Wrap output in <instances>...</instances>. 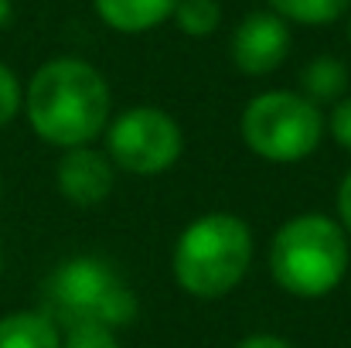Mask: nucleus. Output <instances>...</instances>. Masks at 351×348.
<instances>
[{"label":"nucleus","mask_w":351,"mask_h":348,"mask_svg":"<svg viewBox=\"0 0 351 348\" xmlns=\"http://www.w3.org/2000/svg\"><path fill=\"white\" fill-rule=\"evenodd\" d=\"M21 110V86L7 65H0V126L10 123Z\"/></svg>","instance_id":"2eb2a0df"},{"label":"nucleus","mask_w":351,"mask_h":348,"mask_svg":"<svg viewBox=\"0 0 351 348\" xmlns=\"http://www.w3.org/2000/svg\"><path fill=\"white\" fill-rule=\"evenodd\" d=\"M331 133H335V140L341 147L351 150V100H341L335 106V113H331Z\"/></svg>","instance_id":"dca6fc26"},{"label":"nucleus","mask_w":351,"mask_h":348,"mask_svg":"<svg viewBox=\"0 0 351 348\" xmlns=\"http://www.w3.org/2000/svg\"><path fill=\"white\" fill-rule=\"evenodd\" d=\"M24 110L41 140L89 147L110 123V86L82 58H51L31 76Z\"/></svg>","instance_id":"f257e3e1"},{"label":"nucleus","mask_w":351,"mask_h":348,"mask_svg":"<svg viewBox=\"0 0 351 348\" xmlns=\"http://www.w3.org/2000/svg\"><path fill=\"white\" fill-rule=\"evenodd\" d=\"M0 348H62V335L45 311H17L0 318Z\"/></svg>","instance_id":"9d476101"},{"label":"nucleus","mask_w":351,"mask_h":348,"mask_svg":"<svg viewBox=\"0 0 351 348\" xmlns=\"http://www.w3.org/2000/svg\"><path fill=\"white\" fill-rule=\"evenodd\" d=\"M324 133V116L307 96L273 89L259 93L242 113V140L252 154L273 164H297L314 154Z\"/></svg>","instance_id":"39448f33"},{"label":"nucleus","mask_w":351,"mask_h":348,"mask_svg":"<svg viewBox=\"0 0 351 348\" xmlns=\"http://www.w3.org/2000/svg\"><path fill=\"white\" fill-rule=\"evenodd\" d=\"M58 192L72 202V205H99L103 198H110L113 192V161L110 154H99L93 147H72L65 150V157L58 161Z\"/></svg>","instance_id":"6e6552de"},{"label":"nucleus","mask_w":351,"mask_h":348,"mask_svg":"<svg viewBox=\"0 0 351 348\" xmlns=\"http://www.w3.org/2000/svg\"><path fill=\"white\" fill-rule=\"evenodd\" d=\"M269 7L283 21L314 27V24H335L351 7V0H269Z\"/></svg>","instance_id":"9b49d317"},{"label":"nucleus","mask_w":351,"mask_h":348,"mask_svg":"<svg viewBox=\"0 0 351 348\" xmlns=\"http://www.w3.org/2000/svg\"><path fill=\"white\" fill-rule=\"evenodd\" d=\"M273 280L293 297H324L348 273V235L328 216H297L283 222L269 246Z\"/></svg>","instance_id":"7ed1b4c3"},{"label":"nucleus","mask_w":351,"mask_h":348,"mask_svg":"<svg viewBox=\"0 0 351 348\" xmlns=\"http://www.w3.org/2000/svg\"><path fill=\"white\" fill-rule=\"evenodd\" d=\"M174 21H178V27H181L184 34L205 38V34H212V31L219 27L222 7H219V0H178Z\"/></svg>","instance_id":"ddd939ff"},{"label":"nucleus","mask_w":351,"mask_h":348,"mask_svg":"<svg viewBox=\"0 0 351 348\" xmlns=\"http://www.w3.org/2000/svg\"><path fill=\"white\" fill-rule=\"evenodd\" d=\"M62 348H119L117 332L113 328H103V325H79V328H69Z\"/></svg>","instance_id":"4468645a"},{"label":"nucleus","mask_w":351,"mask_h":348,"mask_svg":"<svg viewBox=\"0 0 351 348\" xmlns=\"http://www.w3.org/2000/svg\"><path fill=\"white\" fill-rule=\"evenodd\" d=\"M249 263H252V232L239 216L229 212H212L195 219L181 232L171 259L178 287L202 301L226 297L245 277Z\"/></svg>","instance_id":"f03ea898"},{"label":"nucleus","mask_w":351,"mask_h":348,"mask_svg":"<svg viewBox=\"0 0 351 348\" xmlns=\"http://www.w3.org/2000/svg\"><path fill=\"white\" fill-rule=\"evenodd\" d=\"M178 119L157 106H133L106 130L110 161L130 174H160L181 157Z\"/></svg>","instance_id":"423d86ee"},{"label":"nucleus","mask_w":351,"mask_h":348,"mask_svg":"<svg viewBox=\"0 0 351 348\" xmlns=\"http://www.w3.org/2000/svg\"><path fill=\"white\" fill-rule=\"evenodd\" d=\"M345 82H348V72L338 58H314L307 69H304V89H307V100L311 103H324V100H338L345 93Z\"/></svg>","instance_id":"f8f14e48"},{"label":"nucleus","mask_w":351,"mask_h":348,"mask_svg":"<svg viewBox=\"0 0 351 348\" xmlns=\"http://www.w3.org/2000/svg\"><path fill=\"white\" fill-rule=\"evenodd\" d=\"M96 14L123 34H140L174 17L178 0H93Z\"/></svg>","instance_id":"1a4fd4ad"},{"label":"nucleus","mask_w":351,"mask_h":348,"mask_svg":"<svg viewBox=\"0 0 351 348\" xmlns=\"http://www.w3.org/2000/svg\"><path fill=\"white\" fill-rule=\"evenodd\" d=\"M338 216H341V229L351 235V171L345 174L341 188H338Z\"/></svg>","instance_id":"f3484780"},{"label":"nucleus","mask_w":351,"mask_h":348,"mask_svg":"<svg viewBox=\"0 0 351 348\" xmlns=\"http://www.w3.org/2000/svg\"><path fill=\"white\" fill-rule=\"evenodd\" d=\"M45 314L69 328L79 325H103V328H126L136 318V294L117 270L96 256H75L58 263L45 287Z\"/></svg>","instance_id":"20e7f679"},{"label":"nucleus","mask_w":351,"mask_h":348,"mask_svg":"<svg viewBox=\"0 0 351 348\" xmlns=\"http://www.w3.org/2000/svg\"><path fill=\"white\" fill-rule=\"evenodd\" d=\"M10 17H14V3L10 0H0V27L10 24Z\"/></svg>","instance_id":"6ab92c4d"},{"label":"nucleus","mask_w":351,"mask_h":348,"mask_svg":"<svg viewBox=\"0 0 351 348\" xmlns=\"http://www.w3.org/2000/svg\"><path fill=\"white\" fill-rule=\"evenodd\" d=\"M235 348H293V345L283 342V338H276V335H249V338H242Z\"/></svg>","instance_id":"a211bd4d"},{"label":"nucleus","mask_w":351,"mask_h":348,"mask_svg":"<svg viewBox=\"0 0 351 348\" xmlns=\"http://www.w3.org/2000/svg\"><path fill=\"white\" fill-rule=\"evenodd\" d=\"M0 270H3V253H0Z\"/></svg>","instance_id":"aec40b11"},{"label":"nucleus","mask_w":351,"mask_h":348,"mask_svg":"<svg viewBox=\"0 0 351 348\" xmlns=\"http://www.w3.org/2000/svg\"><path fill=\"white\" fill-rule=\"evenodd\" d=\"M290 51V27L273 10L249 14L232 34V62L245 76H266L283 65Z\"/></svg>","instance_id":"0eeeda50"}]
</instances>
